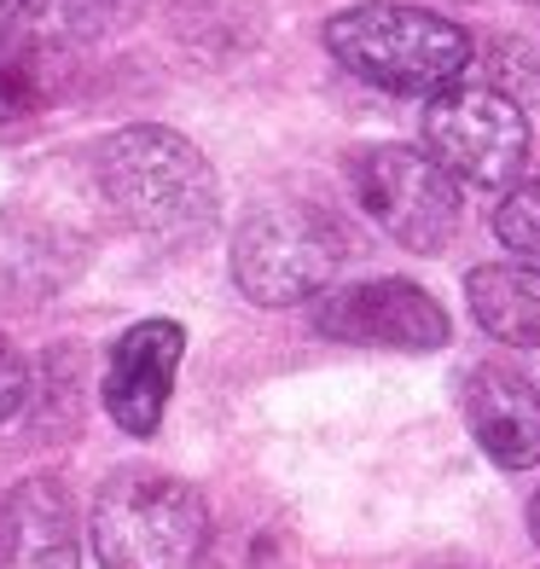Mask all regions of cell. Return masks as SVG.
<instances>
[{
  "label": "cell",
  "instance_id": "6da1fadb",
  "mask_svg": "<svg viewBox=\"0 0 540 569\" xmlns=\"http://www.w3.org/2000/svg\"><path fill=\"white\" fill-rule=\"evenodd\" d=\"M99 192L111 210L158 244H192L221 216V187L210 158L174 128L134 122L99 140Z\"/></svg>",
  "mask_w": 540,
  "mask_h": 569
},
{
  "label": "cell",
  "instance_id": "7a4b0ae2",
  "mask_svg": "<svg viewBox=\"0 0 540 569\" xmlns=\"http://www.w3.org/2000/svg\"><path fill=\"white\" fill-rule=\"evenodd\" d=\"M326 53L383 93H442L466 76L471 36L442 12L401 7V0H360L326 18Z\"/></svg>",
  "mask_w": 540,
  "mask_h": 569
},
{
  "label": "cell",
  "instance_id": "3957f363",
  "mask_svg": "<svg viewBox=\"0 0 540 569\" xmlns=\"http://www.w3.org/2000/svg\"><path fill=\"white\" fill-rule=\"evenodd\" d=\"M93 558L106 569H192L210 547V506L163 471H117L93 495Z\"/></svg>",
  "mask_w": 540,
  "mask_h": 569
},
{
  "label": "cell",
  "instance_id": "277c9868",
  "mask_svg": "<svg viewBox=\"0 0 540 569\" xmlns=\"http://www.w3.org/2000/svg\"><path fill=\"white\" fill-rule=\"evenodd\" d=\"M349 256L338 216L302 198L256 203L233 232V284L262 308H291L320 297Z\"/></svg>",
  "mask_w": 540,
  "mask_h": 569
},
{
  "label": "cell",
  "instance_id": "5b68a950",
  "mask_svg": "<svg viewBox=\"0 0 540 569\" xmlns=\"http://www.w3.org/2000/svg\"><path fill=\"white\" fill-rule=\"evenodd\" d=\"M424 151L453 180L500 192L529 163V117L506 88L453 82L424 106Z\"/></svg>",
  "mask_w": 540,
  "mask_h": 569
},
{
  "label": "cell",
  "instance_id": "8992f818",
  "mask_svg": "<svg viewBox=\"0 0 540 569\" xmlns=\"http://www.w3.org/2000/svg\"><path fill=\"white\" fill-rule=\"evenodd\" d=\"M354 203L367 210L401 250L436 256L459 227V192L453 174L413 146H367L349 158Z\"/></svg>",
  "mask_w": 540,
  "mask_h": 569
},
{
  "label": "cell",
  "instance_id": "52a82bcc",
  "mask_svg": "<svg viewBox=\"0 0 540 569\" xmlns=\"http://www.w3.org/2000/svg\"><path fill=\"white\" fill-rule=\"evenodd\" d=\"M314 331L354 349H407L430 355L453 338L448 308L413 279H360L314 302Z\"/></svg>",
  "mask_w": 540,
  "mask_h": 569
},
{
  "label": "cell",
  "instance_id": "ba28073f",
  "mask_svg": "<svg viewBox=\"0 0 540 569\" xmlns=\"http://www.w3.org/2000/svg\"><path fill=\"white\" fill-rule=\"evenodd\" d=\"M180 355H187V326H174V320H140L122 331L106 360V383H99V401H106L117 430L151 436L163 425Z\"/></svg>",
  "mask_w": 540,
  "mask_h": 569
},
{
  "label": "cell",
  "instance_id": "9c48e42d",
  "mask_svg": "<svg viewBox=\"0 0 540 569\" xmlns=\"http://www.w3.org/2000/svg\"><path fill=\"white\" fill-rule=\"evenodd\" d=\"M76 53H82V41H70L64 30L7 0L0 7V128L59 106L76 82Z\"/></svg>",
  "mask_w": 540,
  "mask_h": 569
},
{
  "label": "cell",
  "instance_id": "30bf717a",
  "mask_svg": "<svg viewBox=\"0 0 540 569\" xmlns=\"http://www.w3.org/2000/svg\"><path fill=\"white\" fill-rule=\"evenodd\" d=\"M459 407H466V425L477 436V448L506 465V471H529L540 465V390L511 372V367H471L459 383Z\"/></svg>",
  "mask_w": 540,
  "mask_h": 569
},
{
  "label": "cell",
  "instance_id": "8fae6325",
  "mask_svg": "<svg viewBox=\"0 0 540 569\" xmlns=\"http://www.w3.org/2000/svg\"><path fill=\"white\" fill-rule=\"evenodd\" d=\"M0 569H82L76 506L59 477H23L0 500Z\"/></svg>",
  "mask_w": 540,
  "mask_h": 569
},
{
  "label": "cell",
  "instance_id": "7c38bea8",
  "mask_svg": "<svg viewBox=\"0 0 540 569\" xmlns=\"http://www.w3.org/2000/svg\"><path fill=\"white\" fill-rule=\"evenodd\" d=\"M466 302L494 343L540 349V268L534 262H482L466 279Z\"/></svg>",
  "mask_w": 540,
  "mask_h": 569
},
{
  "label": "cell",
  "instance_id": "4fadbf2b",
  "mask_svg": "<svg viewBox=\"0 0 540 569\" xmlns=\"http://www.w3.org/2000/svg\"><path fill=\"white\" fill-rule=\"evenodd\" d=\"M18 7L36 12L41 23H53V30H64L70 41H93V36L117 30L140 0H18Z\"/></svg>",
  "mask_w": 540,
  "mask_h": 569
},
{
  "label": "cell",
  "instance_id": "5bb4252c",
  "mask_svg": "<svg viewBox=\"0 0 540 569\" xmlns=\"http://www.w3.org/2000/svg\"><path fill=\"white\" fill-rule=\"evenodd\" d=\"M494 239L511 256H523V262L540 268V174L506 192V203L494 210Z\"/></svg>",
  "mask_w": 540,
  "mask_h": 569
},
{
  "label": "cell",
  "instance_id": "9a60e30c",
  "mask_svg": "<svg viewBox=\"0 0 540 569\" xmlns=\"http://www.w3.org/2000/svg\"><path fill=\"white\" fill-rule=\"evenodd\" d=\"M23 401H30V360L0 338V419H18Z\"/></svg>",
  "mask_w": 540,
  "mask_h": 569
},
{
  "label": "cell",
  "instance_id": "2e32d148",
  "mask_svg": "<svg viewBox=\"0 0 540 569\" xmlns=\"http://www.w3.org/2000/svg\"><path fill=\"white\" fill-rule=\"evenodd\" d=\"M529 535H534V547H540V488H534V500H529Z\"/></svg>",
  "mask_w": 540,
  "mask_h": 569
},
{
  "label": "cell",
  "instance_id": "e0dca14e",
  "mask_svg": "<svg viewBox=\"0 0 540 569\" xmlns=\"http://www.w3.org/2000/svg\"><path fill=\"white\" fill-rule=\"evenodd\" d=\"M529 7H540V0H529Z\"/></svg>",
  "mask_w": 540,
  "mask_h": 569
},
{
  "label": "cell",
  "instance_id": "ac0fdd59",
  "mask_svg": "<svg viewBox=\"0 0 540 569\" xmlns=\"http://www.w3.org/2000/svg\"><path fill=\"white\" fill-rule=\"evenodd\" d=\"M0 500H7V495H0Z\"/></svg>",
  "mask_w": 540,
  "mask_h": 569
}]
</instances>
